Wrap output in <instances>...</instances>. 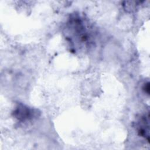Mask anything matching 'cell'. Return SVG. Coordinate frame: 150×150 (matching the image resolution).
I'll return each mask as SVG.
<instances>
[{
  "mask_svg": "<svg viewBox=\"0 0 150 150\" xmlns=\"http://www.w3.org/2000/svg\"><path fill=\"white\" fill-rule=\"evenodd\" d=\"M148 117L146 118V115H144L141 117L138 120V122L137 125V132L140 137L147 139L149 142V122Z\"/></svg>",
  "mask_w": 150,
  "mask_h": 150,
  "instance_id": "cell-1",
  "label": "cell"
},
{
  "mask_svg": "<svg viewBox=\"0 0 150 150\" xmlns=\"http://www.w3.org/2000/svg\"><path fill=\"white\" fill-rule=\"evenodd\" d=\"M32 110L28 107L21 105H19L14 111V116L20 121L29 119L32 115Z\"/></svg>",
  "mask_w": 150,
  "mask_h": 150,
  "instance_id": "cell-2",
  "label": "cell"
}]
</instances>
